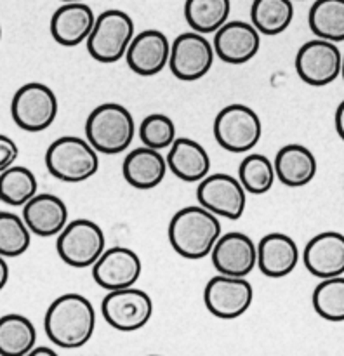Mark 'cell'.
<instances>
[{"mask_svg": "<svg viewBox=\"0 0 344 356\" xmlns=\"http://www.w3.org/2000/svg\"><path fill=\"white\" fill-rule=\"evenodd\" d=\"M44 329L52 344L65 350L85 346L96 329L92 302L82 294H65L51 302L45 312Z\"/></svg>", "mask_w": 344, "mask_h": 356, "instance_id": "6da1fadb", "label": "cell"}, {"mask_svg": "<svg viewBox=\"0 0 344 356\" xmlns=\"http://www.w3.org/2000/svg\"><path fill=\"white\" fill-rule=\"evenodd\" d=\"M221 221L215 214L198 205H188L172 216L167 229L170 247L181 257L190 261L211 256V250L221 236Z\"/></svg>", "mask_w": 344, "mask_h": 356, "instance_id": "7a4b0ae2", "label": "cell"}, {"mask_svg": "<svg viewBox=\"0 0 344 356\" xmlns=\"http://www.w3.org/2000/svg\"><path fill=\"white\" fill-rule=\"evenodd\" d=\"M134 136V117L124 104H99L85 120V138L97 153L118 155L129 149Z\"/></svg>", "mask_w": 344, "mask_h": 356, "instance_id": "3957f363", "label": "cell"}, {"mask_svg": "<svg viewBox=\"0 0 344 356\" xmlns=\"http://www.w3.org/2000/svg\"><path fill=\"white\" fill-rule=\"evenodd\" d=\"M45 167L56 179L82 183L96 176L99 170V156L87 139L63 136L49 145L45 152Z\"/></svg>", "mask_w": 344, "mask_h": 356, "instance_id": "277c9868", "label": "cell"}, {"mask_svg": "<svg viewBox=\"0 0 344 356\" xmlns=\"http://www.w3.org/2000/svg\"><path fill=\"white\" fill-rule=\"evenodd\" d=\"M134 37V21L125 10L108 9L96 16L92 31L87 37V51L99 63L120 61Z\"/></svg>", "mask_w": 344, "mask_h": 356, "instance_id": "5b68a950", "label": "cell"}, {"mask_svg": "<svg viewBox=\"0 0 344 356\" xmlns=\"http://www.w3.org/2000/svg\"><path fill=\"white\" fill-rule=\"evenodd\" d=\"M106 249V236L101 226L90 219H75L59 232L56 250L72 268H90Z\"/></svg>", "mask_w": 344, "mask_h": 356, "instance_id": "8992f818", "label": "cell"}, {"mask_svg": "<svg viewBox=\"0 0 344 356\" xmlns=\"http://www.w3.org/2000/svg\"><path fill=\"white\" fill-rule=\"evenodd\" d=\"M214 138L222 149L245 153L256 148L263 134V124L256 111L247 104L233 103L222 108L214 118Z\"/></svg>", "mask_w": 344, "mask_h": 356, "instance_id": "52a82bcc", "label": "cell"}, {"mask_svg": "<svg viewBox=\"0 0 344 356\" xmlns=\"http://www.w3.org/2000/svg\"><path fill=\"white\" fill-rule=\"evenodd\" d=\"M59 103L54 90L40 82L21 86L10 101L14 124L26 132H42L54 124Z\"/></svg>", "mask_w": 344, "mask_h": 356, "instance_id": "ba28073f", "label": "cell"}, {"mask_svg": "<svg viewBox=\"0 0 344 356\" xmlns=\"http://www.w3.org/2000/svg\"><path fill=\"white\" fill-rule=\"evenodd\" d=\"M101 313L110 327L120 332H136L151 320L153 301L145 291L132 287L108 291Z\"/></svg>", "mask_w": 344, "mask_h": 356, "instance_id": "9c48e42d", "label": "cell"}, {"mask_svg": "<svg viewBox=\"0 0 344 356\" xmlns=\"http://www.w3.org/2000/svg\"><path fill=\"white\" fill-rule=\"evenodd\" d=\"M214 45L198 31L177 35L170 44L169 68L177 80L195 82L211 72L214 65Z\"/></svg>", "mask_w": 344, "mask_h": 356, "instance_id": "30bf717a", "label": "cell"}, {"mask_svg": "<svg viewBox=\"0 0 344 356\" xmlns=\"http://www.w3.org/2000/svg\"><path fill=\"white\" fill-rule=\"evenodd\" d=\"M343 66V52L336 42L313 38L299 47L295 54V72L311 87H325L337 80Z\"/></svg>", "mask_w": 344, "mask_h": 356, "instance_id": "8fae6325", "label": "cell"}, {"mask_svg": "<svg viewBox=\"0 0 344 356\" xmlns=\"http://www.w3.org/2000/svg\"><path fill=\"white\" fill-rule=\"evenodd\" d=\"M197 200L218 218L236 221L245 212L247 191L238 177L224 172L207 174L198 181Z\"/></svg>", "mask_w": 344, "mask_h": 356, "instance_id": "7c38bea8", "label": "cell"}, {"mask_svg": "<svg viewBox=\"0 0 344 356\" xmlns=\"http://www.w3.org/2000/svg\"><path fill=\"white\" fill-rule=\"evenodd\" d=\"M254 289L245 277L215 275L204 289L205 308L211 315L221 320H235L250 308Z\"/></svg>", "mask_w": 344, "mask_h": 356, "instance_id": "4fadbf2b", "label": "cell"}, {"mask_svg": "<svg viewBox=\"0 0 344 356\" xmlns=\"http://www.w3.org/2000/svg\"><path fill=\"white\" fill-rule=\"evenodd\" d=\"M142 271L138 254L129 247L104 249L99 259L92 264V278L104 291H117L136 285Z\"/></svg>", "mask_w": 344, "mask_h": 356, "instance_id": "5bb4252c", "label": "cell"}, {"mask_svg": "<svg viewBox=\"0 0 344 356\" xmlns=\"http://www.w3.org/2000/svg\"><path fill=\"white\" fill-rule=\"evenodd\" d=\"M211 259L218 273L247 277L257 266V245L245 233H221L211 250Z\"/></svg>", "mask_w": 344, "mask_h": 356, "instance_id": "9a60e30c", "label": "cell"}, {"mask_svg": "<svg viewBox=\"0 0 344 356\" xmlns=\"http://www.w3.org/2000/svg\"><path fill=\"white\" fill-rule=\"evenodd\" d=\"M214 52L228 65H245L261 49V33L252 23L240 19L226 21L214 33Z\"/></svg>", "mask_w": 344, "mask_h": 356, "instance_id": "2e32d148", "label": "cell"}, {"mask_svg": "<svg viewBox=\"0 0 344 356\" xmlns=\"http://www.w3.org/2000/svg\"><path fill=\"white\" fill-rule=\"evenodd\" d=\"M170 56V42L160 30H145L134 35L125 52L129 68L141 76L158 75Z\"/></svg>", "mask_w": 344, "mask_h": 356, "instance_id": "e0dca14e", "label": "cell"}, {"mask_svg": "<svg viewBox=\"0 0 344 356\" xmlns=\"http://www.w3.org/2000/svg\"><path fill=\"white\" fill-rule=\"evenodd\" d=\"M302 263L313 277L332 278L344 275V235L323 232L313 236L302 250Z\"/></svg>", "mask_w": 344, "mask_h": 356, "instance_id": "ac0fdd59", "label": "cell"}, {"mask_svg": "<svg viewBox=\"0 0 344 356\" xmlns=\"http://www.w3.org/2000/svg\"><path fill=\"white\" fill-rule=\"evenodd\" d=\"M257 245V268L268 278H284L297 268L301 252L297 243L285 233H268Z\"/></svg>", "mask_w": 344, "mask_h": 356, "instance_id": "d6986e66", "label": "cell"}, {"mask_svg": "<svg viewBox=\"0 0 344 356\" xmlns=\"http://www.w3.org/2000/svg\"><path fill=\"white\" fill-rule=\"evenodd\" d=\"M96 23L92 7L83 2H65L51 17V35L63 47H75L87 40Z\"/></svg>", "mask_w": 344, "mask_h": 356, "instance_id": "ffe728a7", "label": "cell"}, {"mask_svg": "<svg viewBox=\"0 0 344 356\" xmlns=\"http://www.w3.org/2000/svg\"><path fill=\"white\" fill-rule=\"evenodd\" d=\"M23 221L31 235L49 238L58 236L68 225V207L65 200L51 193H37L23 205Z\"/></svg>", "mask_w": 344, "mask_h": 356, "instance_id": "44dd1931", "label": "cell"}, {"mask_svg": "<svg viewBox=\"0 0 344 356\" xmlns=\"http://www.w3.org/2000/svg\"><path fill=\"white\" fill-rule=\"evenodd\" d=\"M124 179L136 190L148 191L158 186L167 174V160L158 149L139 146L131 149L122 163Z\"/></svg>", "mask_w": 344, "mask_h": 356, "instance_id": "7402d4cb", "label": "cell"}, {"mask_svg": "<svg viewBox=\"0 0 344 356\" xmlns=\"http://www.w3.org/2000/svg\"><path fill=\"white\" fill-rule=\"evenodd\" d=\"M167 169L181 181L198 183L211 172V156L198 141L176 138L167 155Z\"/></svg>", "mask_w": 344, "mask_h": 356, "instance_id": "603a6c76", "label": "cell"}, {"mask_svg": "<svg viewBox=\"0 0 344 356\" xmlns=\"http://www.w3.org/2000/svg\"><path fill=\"white\" fill-rule=\"evenodd\" d=\"M275 174L281 184L288 188H301L311 183L318 170L316 156L302 145H285L275 156Z\"/></svg>", "mask_w": 344, "mask_h": 356, "instance_id": "cb8c5ba5", "label": "cell"}, {"mask_svg": "<svg viewBox=\"0 0 344 356\" xmlns=\"http://www.w3.org/2000/svg\"><path fill=\"white\" fill-rule=\"evenodd\" d=\"M37 346V330L30 318L17 313L0 316V355L26 356Z\"/></svg>", "mask_w": 344, "mask_h": 356, "instance_id": "d4e9b609", "label": "cell"}, {"mask_svg": "<svg viewBox=\"0 0 344 356\" xmlns=\"http://www.w3.org/2000/svg\"><path fill=\"white\" fill-rule=\"evenodd\" d=\"M294 19L292 0H254L250 6V23L261 35L275 37L290 26Z\"/></svg>", "mask_w": 344, "mask_h": 356, "instance_id": "484cf974", "label": "cell"}, {"mask_svg": "<svg viewBox=\"0 0 344 356\" xmlns=\"http://www.w3.org/2000/svg\"><path fill=\"white\" fill-rule=\"evenodd\" d=\"M231 13V0H186L184 19L193 31L202 35L215 33Z\"/></svg>", "mask_w": 344, "mask_h": 356, "instance_id": "4316f807", "label": "cell"}, {"mask_svg": "<svg viewBox=\"0 0 344 356\" xmlns=\"http://www.w3.org/2000/svg\"><path fill=\"white\" fill-rule=\"evenodd\" d=\"M308 24L313 35L323 40H344V0H315L309 7Z\"/></svg>", "mask_w": 344, "mask_h": 356, "instance_id": "83f0119b", "label": "cell"}, {"mask_svg": "<svg viewBox=\"0 0 344 356\" xmlns=\"http://www.w3.org/2000/svg\"><path fill=\"white\" fill-rule=\"evenodd\" d=\"M37 193V177L28 167L10 165L0 172V202L6 205L23 207Z\"/></svg>", "mask_w": 344, "mask_h": 356, "instance_id": "f1b7e54d", "label": "cell"}, {"mask_svg": "<svg viewBox=\"0 0 344 356\" xmlns=\"http://www.w3.org/2000/svg\"><path fill=\"white\" fill-rule=\"evenodd\" d=\"M313 309L327 322H344V277L323 278L311 296Z\"/></svg>", "mask_w": 344, "mask_h": 356, "instance_id": "f546056e", "label": "cell"}, {"mask_svg": "<svg viewBox=\"0 0 344 356\" xmlns=\"http://www.w3.org/2000/svg\"><path fill=\"white\" fill-rule=\"evenodd\" d=\"M238 179L247 193L264 195L273 188L277 181L275 165L266 155L250 153L242 160L238 167Z\"/></svg>", "mask_w": 344, "mask_h": 356, "instance_id": "4dcf8cb0", "label": "cell"}, {"mask_svg": "<svg viewBox=\"0 0 344 356\" xmlns=\"http://www.w3.org/2000/svg\"><path fill=\"white\" fill-rule=\"evenodd\" d=\"M31 243V232L23 218L13 212H0V256L6 259L23 256Z\"/></svg>", "mask_w": 344, "mask_h": 356, "instance_id": "1f68e13d", "label": "cell"}, {"mask_svg": "<svg viewBox=\"0 0 344 356\" xmlns=\"http://www.w3.org/2000/svg\"><path fill=\"white\" fill-rule=\"evenodd\" d=\"M176 124L163 113H151L139 125V139L153 149H169L176 139Z\"/></svg>", "mask_w": 344, "mask_h": 356, "instance_id": "d6a6232c", "label": "cell"}, {"mask_svg": "<svg viewBox=\"0 0 344 356\" xmlns=\"http://www.w3.org/2000/svg\"><path fill=\"white\" fill-rule=\"evenodd\" d=\"M19 156V148L9 136L0 134V172L14 165Z\"/></svg>", "mask_w": 344, "mask_h": 356, "instance_id": "836d02e7", "label": "cell"}, {"mask_svg": "<svg viewBox=\"0 0 344 356\" xmlns=\"http://www.w3.org/2000/svg\"><path fill=\"white\" fill-rule=\"evenodd\" d=\"M334 125H336L337 136L344 141V99L341 101L339 106H337L336 117H334Z\"/></svg>", "mask_w": 344, "mask_h": 356, "instance_id": "e575fe53", "label": "cell"}, {"mask_svg": "<svg viewBox=\"0 0 344 356\" xmlns=\"http://www.w3.org/2000/svg\"><path fill=\"white\" fill-rule=\"evenodd\" d=\"M9 282V264H7L6 257L0 256V291H3Z\"/></svg>", "mask_w": 344, "mask_h": 356, "instance_id": "d590c367", "label": "cell"}, {"mask_svg": "<svg viewBox=\"0 0 344 356\" xmlns=\"http://www.w3.org/2000/svg\"><path fill=\"white\" fill-rule=\"evenodd\" d=\"M30 356H56V351L52 350V348L35 346L33 350L30 351Z\"/></svg>", "mask_w": 344, "mask_h": 356, "instance_id": "8d00e7d4", "label": "cell"}, {"mask_svg": "<svg viewBox=\"0 0 344 356\" xmlns=\"http://www.w3.org/2000/svg\"><path fill=\"white\" fill-rule=\"evenodd\" d=\"M341 75H343V80H344V54H343V66H341Z\"/></svg>", "mask_w": 344, "mask_h": 356, "instance_id": "74e56055", "label": "cell"}, {"mask_svg": "<svg viewBox=\"0 0 344 356\" xmlns=\"http://www.w3.org/2000/svg\"><path fill=\"white\" fill-rule=\"evenodd\" d=\"M61 2H83V0H61Z\"/></svg>", "mask_w": 344, "mask_h": 356, "instance_id": "f35d334b", "label": "cell"}, {"mask_svg": "<svg viewBox=\"0 0 344 356\" xmlns=\"http://www.w3.org/2000/svg\"><path fill=\"white\" fill-rule=\"evenodd\" d=\"M0 40H2V26H0Z\"/></svg>", "mask_w": 344, "mask_h": 356, "instance_id": "ab89813d", "label": "cell"}]
</instances>
